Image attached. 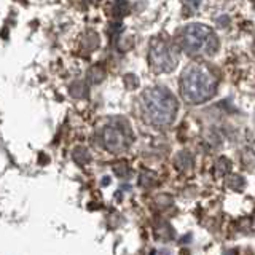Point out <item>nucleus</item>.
<instances>
[{"instance_id": "obj_1", "label": "nucleus", "mask_w": 255, "mask_h": 255, "mask_svg": "<svg viewBox=\"0 0 255 255\" xmlns=\"http://www.w3.org/2000/svg\"><path fill=\"white\" fill-rule=\"evenodd\" d=\"M140 114L151 126H169L179 112V102L175 96L163 86L148 88L140 96Z\"/></svg>"}, {"instance_id": "obj_2", "label": "nucleus", "mask_w": 255, "mask_h": 255, "mask_svg": "<svg viewBox=\"0 0 255 255\" xmlns=\"http://www.w3.org/2000/svg\"><path fill=\"white\" fill-rule=\"evenodd\" d=\"M217 77L204 64H191L180 77V94L183 101L193 106L204 104L217 93Z\"/></svg>"}, {"instance_id": "obj_3", "label": "nucleus", "mask_w": 255, "mask_h": 255, "mask_svg": "<svg viewBox=\"0 0 255 255\" xmlns=\"http://www.w3.org/2000/svg\"><path fill=\"white\" fill-rule=\"evenodd\" d=\"M179 50L193 58H209L219 50V38L215 32L204 24H187L179 32Z\"/></svg>"}, {"instance_id": "obj_4", "label": "nucleus", "mask_w": 255, "mask_h": 255, "mask_svg": "<svg viewBox=\"0 0 255 255\" xmlns=\"http://www.w3.org/2000/svg\"><path fill=\"white\" fill-rule=\"evenodd\" d=\"M179 59V48L169 40L156 38L151 42L148 51V62L151 70L156 72V74H169L177 67Z\"/></svg>"}, {"instance_id": "obj_5", "label": "nucleus", "mask_w": 255, "mask_h": 255, "mask_svg": "<svg viewBox=\"0 0 255 255\" xmlns=\"http://www.w3.org/2000/svg\"><path fill=\"white\" fill-rule=\"evenodd\" d=\"M99 143L110 153H120L129 147L131 135L125 126L107 125L99 131Z\"/></svg>"}]
</instances>
